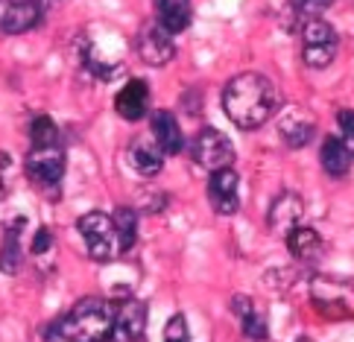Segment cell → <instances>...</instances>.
I'll use <instances>...</instances> for the list:
<instances>
[{
    "label": "cell",
    "instance_id": "cell-1",
    "mask_svg": "<svg viewBox=\"0 0 354 342\" xmlns=\"http://www.w3.org/2000/svg\"><path fill=\"white\" fill-rule=\"evenodd\" d=\"M223 108L237 129H258L278 111V88L261 73H237L223 88Z\"/></svg>",
    "mask_w": 354,
    "mask_h": 342
},
{
    "label": "cell",
    "instance_id": "cell-2",
    "mask_svg": "<svg viewBox=\"0 0 354 342\" xmlns=\"http://www.w3.org/2000/svg\"><path fill=\"white\" fill-rule=\"evenodd\" d=\"M111 304L103 298H82L65 319H59V334L68 342H103L111 331Z\"/></svg>",
    "mask_w": 354,
    "mask_h": 342
},
{
    "label": "cell",
    "instance_id": "cell-3",
    "mask_svg": "<svg viewBox=\"0 0 354 342\" xmlns=\"http://www.w3.org/2000/svg\"><path fill=\"white\" fill-rule=\"evenodd\" d=\"M301 56H305V65L313 70L331 65L337 56V32L331 23L322 18L305 21V27H301Z\"/></svg>",
    "mask_w": 354,
    "mask_h": 342
},
{
    "label": "cell",
    "instance_id": "cell-4",
    "mask_svg": "<svg viewBox=\"0 0 354 342\" xmlns=\"http://www.w3.org/2000/svg\"><path fill=\"white\" fill-rule=\"evenodd\" d=\"M80 234L88 246V255L100 263H109L118 255V237H115V225H111V217L103 211H91L77 222Z\"/></svg>",
    "mask_w": 354,
    "mask_h": 342
},
{
    "label": "cell",
    "instance_id": "cell-5",
    "mask_svg": "<svg viewBox=\"0 0 354 342\" xmlns=\"http://www.w3.org/2000/svg\"><path fill=\"white\" fill-rule=\"evenodd\" d=\"M191 155L199 167H205L208 173H220V170H232L234 164V144L225 137L220 129H202L194 144H191Z\"/></svg>",
    "mask_w": 354,
    "mask_h": 342
},
{
    "label": "cell",
    "instance_id": "cell-6",
    "mask_svg": "<svg viewBox=\"0 0 354 342\" xmlns=\"http://www.w3.org/2000/svg\"><path fill=\"white\" fill-rule=\"evenodd\" d=\"M147 331V304L141 298H126L111 316L109 342H141Z\"/></svg>",
    "mask_w": 354,
    "mask_h": 342
},
{
    "label": "cell",
    "instance_id": "cell-7",
    "mask_svg": "<svg viewBox=\"0 0 354 342\" xmlns=\"http://www.w3.org/2000/svg\"><path fill=\"white\" fill-rule=\"evenodd\" d=\"M65 149L62 146H50V149H32L27 155V173L35 184L41 187H56L65 175Z\"/></svg>",
    "mask_w": 354,
    "mask_h": 342
},
{
    "label": "cell",
    "instance_id": "cell-8",
    "mask_svg": "<svg viewBox=\"0 0 354 342\" xmlns=\"http://www.w3.org/2000/svg\"><path fill=\"white\" fill-rule=\"evenodd\" d=\"M41 3L32 0H0V30L6 35H21L41 21Z\"/></svg>",
    "mask_w": 354,
    "mask_h": 342
},
{
    "label": "cell",
    "instance_id": "cell-9",
    "mask_svg": "<svg viewBox=\"0 0 354 342\" xmlns=\"http://www.w3.org/2000/svg\"><path fill=\"white\" fill-rule=\"evenodd\" d=\"M208 202H211L214 211L223 213V217H232V213L240 208V182H237V173L234 170L211 173Z\"/></svg>",
    "mask_w": 354,
    "mask_h": 342
},
{
    "label": "cell",
    "instance_id": "cell-10",
    "mask_svg": "<svg viewBox=\"0 0 354 342\" xmlns=\"http://www.w3.org/2000/svg\"><path fill=\"white\" fill-rule=\"evenodd\" d=\"M301 217H305V205H301V199L296 193H281L270 205L267 222H270V228L275 234H281L287 240L301 225Z\"/></svg>",
    "mask_w": 354,
    "mask_h": 342
},
{
    "label": "cell",
    "instance_id": "cell-11",
    "mask_svg": "<svg viewBox=\"0 0 354 342\" xmlns=\"http://www.w3.org/2000/svg\"><path fill=\"white\" fill-rule=\"evenodd\" d=\"M153 141H156V146L161 149V155H176V152H182V146H185V137H182V126H179V120H176V114L173 111H167V108H158L156 114H153Z\"/></svg>",
    "mask_w": 354,
    "mask_h": 342
},
{
    "label": "cell",
    "instance_id": "cell-12",
    "mask_svg": "<svg viewBox=\"0 0 354 342\" xmlns=\"http://www.w3.org/2000/svg\"><path fill=\"white\" fill-rule=\"evenodd\" d=\"M138 53H141V59L147 61V65L164 68L167 61H173L176 44H173V38H170L167 32H161L158 27H153V30H144V32H141V41H138Z\"/></svg>",
    "mask_w": 354,
    "mask_h": 342
},
{
    "label": "cell",
    "instance_id": "cell-13",
    "mask_svg": "<svg viewBox=\"0 0 354 342\" xmlns=\"http://www.w3.org/2000/svg\"><path fill=\"white\" fill-rule=\"evenodd\" d=\"M191 18H194V9L185 0H161V3H156V23L167 35L185 32L191 27Z\"/></svg>",
    "mask_w": 354,
    "mask_h": 342
},
{
    "label": "cell",
    "instance_id": "cell-14",
    "mask_svg": "<svg viewBox=\"0 0 354 342\" xmlns=\"http://www.w3.org/2000/svg\"><path fill=\"white\" fill-rule=\"evenodd\" d=\"M313 129H316L313 117L305 108H290L281 114V120H278V132H281L287 146H305L313 137Z\"/></svg>",
    "mask_w": 354,
    "mask_h": 342
},
{
    "label": "cell",
    "instance_id": "cell-15",
    "mask_svg": "<svg viewBox=\"0 0 354 342\" xmlns=\"http://www.w3.org/2000/svg\"><path fill=\"white\" fill-rule=\"evenodd\" d=\"M149 108V88L144 79H132L115 99V111L123 120H141Z\"/></svg>",
    "mask_w": 354,
    "mask_h": 342
},
{
    "label": "cell",
    "instance_id": "cell-16",
    "mask_svg": "<svg viewBox=\"0 0 354 342\" xmlns=\"http://www.w3.org/2000/svg\"><path fill=\"white\" fill-rule=\"evenodd\" d=\"M129 161L132 167L141 173V175H158L161 167H164V158H161V149L156 146L153 137H141V141H135L132 149H129Z\"/></svg>",
    "mask_w": 354,
    "mask_h": 342
},
{
    "label": "cell",
    "instance_id": "cell-17",
    "mask_svg": "<svg viewBox=\"0 0 354 342\" xmlns=\"http://www.w3.org/2000/svg\"><path fill=\"white\" fill-rule=\"evenodd\" d=\"M287 249H290V255H293V258H299V260H310V258L319 255L322 240H319V234H316L313 228L299 225L296 231L287 237Z\"/></svg>",
    "mask_w": 354,
    "mask_h": 342
},
{
    "label": "cell",
    "instance_id": "cell-18",
    "mask_svg": "<svg viewBox=\"0 0 354 342\" xmlns=\"http://www.w3.org/2000/svg\"><path fill=\"white\" fill-rule=\"evenodd\" d=\"M322 167H325L328 175H346L351 170V155L346 152V146L339 144L337 135L325 137V144H322Z\"/></svg>",
    "mask_w": 354,
    "mask_h": 342
},
{
    "label": "cell",
    "instance_id": "cell-19",
    "mask_svg": "<svg viewBox=\"0 0 354 342\" xmlns=\"http://www.w3.org/2000/svg\"><path fill=\"white\" fill-rule=\"evenodd\" d=\"M111 225H115V237H118V255L129 251L138 240V217L132 208H118L111 213Z\"/></svg>",
    "mask_w": 354,
    "mask_h": 342
},
{
    "label": "cell",
    "instance_id": "cell-20",
    "mask_svg": "<svg viewBox=\"0 0 354 342\" xmlns=\"http://www.w3.org/2000/svg\"><path fill=\"white\" fill-rule=\"evenodd\" d=\"M18 225H9V231L3 237V246H0V269H3L6 275H15L18 263H21V228Z\"/></svg>",
    "mask_w": 354,
    "mask_h": 342
},
{
    "label": "cell",
    "instance_id": "cell-21",
    "mask_svg": "<svg viewBox=\"0 0 354 342\" xmlns=\"http://www.w3.org/2000/svg\"><path fill=\"white\" fill-rule=\"evenodd\" d=\"M30 137H32V149H50L59 146V129L56 123L47 117V114H39L30 123Z\"/></svg>",
    "mask_w": 354,
    "mask_h": 342
},
{
    "label": "cell",
    "instance_id": "cell-22",
    "mask_svg": "<svg viewBox=\"0 0 354 342\" xmlns=\"http://www.w3.org/2000/svg\"><path fill=\"white\" fill-rule=\"evenodd\" d=\"M337 123H339V144L346 146V152L354 158V111L351 108H339L337 111Z\"/></svg>",
    "mask_w": 354,
    "mask_h": 342
},
{
    "label": "cell",
    "instance_id": "cell-23",
    "mask_svg": "<svg viewBox=\"0 0 354 342\" xmlns=\"http://www.w3.org/2000/svg\"><path fill=\"white\" fill-rule=\"evenodd\" d=\"M164 342H191V331H187L185 316H170L164 325Z\"/></svg>",
    "mask_w": 354,
    "mask_h": 342
},
{
    "label": "cell",
    "instance_id": "cell-24",
    "mask_svg": "<svg viewBox=\"0 0 354 342\" xmlns=\"http://www.w3.org/2000/svg\"><path fill=\"white\" fill-rule=\"evenodd\" d=\"M243 334L249 339H267V325H263V319H261L258 313L243 316Z\"/></svg>",
    "mask_w": 354,
    "mask_h": 342
},
{
    "label": "cell",
    "instance_id": "cell-25",
    "mask_svg": "<svg viewBox=\"0 0 354 342\" xmlns=\"http://www.w3.org/2000/svg\"><path fill=\"white\" fill-rule=\"evenodd\" d=\"M9 182H12V161L6 152H0V196H6Z\"/></svg>",
    "mask_w": 354,
    "mask_h": 342
},
{
    "label": "cell",
    "instance_id": "cell-26",
    "mask_svg": "<svg viewBox=\"0 0 354 342\" xmlns=\"http://www.w3.org/2000/svg\"><path fill=\"white\" fill-rule=\"evenodd\" d=\"M50 240H53V237H50L47 228H39V234H35V240H32V251H35V255H44V251L50 249Z\"/></svg>",
    "mask_w": 354,
    "mask_h": 342
},
{
    "label": "cell",
    "instance_id": "cell-27",
    "mask_svg": "<svg viewBox=\"0 0 354 342\" xmlns=\"http://www.w3.org/2000/svg\"><path fill=\"white\" fill-rule=\"evenodd\" d=\"M232 307H234V313H240V319H243V316H249V313H255V310H252V301H249L246 296H234Z\"/></svg>",
    "mask_w": 354,
    "mask_h": 342
}]
</instances>
